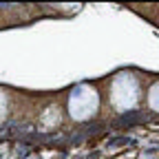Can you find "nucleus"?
I'll use <instances>...</instances> for the list:
<instances>
[{
  "label": "nucleus",
  "instance_id": "7ed1b4c3",
  "mask_svg": "<svg viewBox=\"0 0 159 159\" xmlns=\"http://www.w3.org/2000/svg\"><path fill=\"white\" fill-rule=\"evenodd\" d=\"M148 104H150V108L159 111V82L152 84L150 91H148Z\"/></svg>",
  "mask_w": 159,
  "mask_h": 159
},
{
  "label": "nucleus",
  "instance_id": "f257e3e1",
  "mask_svg": "<svg viewBox=\"0 0 159 159\" xmlns=\"http://www.w3.org/2000/svg\"><path fill=\"white\" fill-rule=\"evenodd\" d=\"M111 102L117 111L135 108L139 102V82L130 73H119L111 86Z\"/></svg>",
  "mask_w": 159,
  "mask_h": 159
},
{
  "label": "nucleus",
  "instance_id": "20e7f679",
  "mask_svg": "<svg viewBox=\"0 0 159 159\" xmlns=\"http://www.w3.org/2000/svg\"><path fill=\"white\" fill-rule=\"evenodd\" d=\"M5 115H7V95L0 91V124L5 122Z\"/></svg>",
  "mask_w": 159,
  "mask_h": 159
},
{
  "label": "nucleus",
  "instance_id": "f03ea898",
  "mask_svg": "<svg viewBox=\"0 0 159 159\" xmlns=\"http://www.w3.org/2000/svg\"><path fill=\"white\" fill-rule=\"evenodd\" d=\"M97 108H99V95L93 86L80 84L73 89L71 99H69V113L73 119H80V122L91 119L97 113Z\"/></svg>",
  "mask_w": 159,
  "mask_h": 159
}]
</instances>
